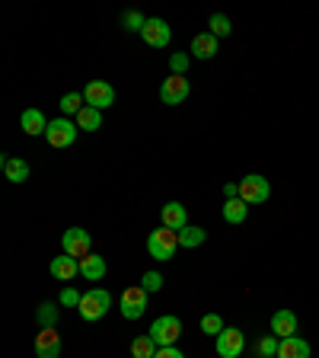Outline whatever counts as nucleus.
Returning <instances> with one entry per match:
<instances>
[{
	"label": "nucleus",
	"instance_id": "obj_4",
	"mask_svg": "<svg viewBox=\"0 0 319 358\" xmlns=\"http://www.w3.org/2000/svg\"><path fill=\"white\" fill-rule=\"evenodd\" d=\"M239 199H243L246 205H262V201L272 199V182H268L265 176H259V173H249V176L239 182Z\"/></svg>",
	"mask_w": 319,
	"mask_h": 358
},
{
	"label": "nucleus",
	"instance_id": "obj_1",
	"mask_svg": "<svg viewBox=\"0 0 319 358\" xmlns=\"http://www.w3.org/2000/svg\"><path fill=\"white\" fill-rule=\"evenodd\" d=\"M176 250H179V234L176 231H170V227H156V231H150L147 253L154 256V259L166 262V259H172V256H176Z\"/></svg>",
	"mask_w": 319,
	"mask_h": 358
},
{
	"label": "nucleus",
	"instance_id": "obj_20",
	"mask_svg": "<svg viewBox=\"0 0 319 358\" xmlns=\"http://www.w3.org/2000/svg\"><path fill=\"white\" fill-rule=\"evenodd\" d=\"M80 275L87 278V282H99V278L105 275V259L96 253H89L87 259H80Z\"/></svg>",
	"mask_w": 319,
	"mask_h": 358
},
{
	"label": "nucleus",
	"instance_id": "obj_22",
	"mask_svg": "<svg viewBox=\"0 0 319 358\" xmlns=\"http://www.w3.org/2000/svg\"><path fill=\"white\" fill-rule=\"evenodd\" d=\"M205 240H208V231H205V227H195V224H188V227L179 231V246H186V250H195V246H201Z\"/></svg>",
	"mask_w": 319,
	"mask_h": 358
},
{
	"label": "nucleus",
	"instance_id": "obj_27",
	"mask_svg": "<svg viewBox=\"0 0 319 358\" xmlns=\"http://www.w3.org/2000/svg\"><path fill=\"white\" fill-rule=\"evenodd\" d=\"M36 320L42 323V329L54 327V323H58V307H54V304H48V301H45V304H38V310H36Z\"/></svg>",
	"mask_w": 319,
	"mask_h": 358
},
{
	"label": "nucleus",
	"instance_id": "obj_15",
	"mask_svg": "<svg viewBox=\"0 0 319 358\" xmlns=\"http://www.w3.org/2000/svg\"><path fill=\"white\" fill-rule=\"evenodd\" d=\"M48 272H52L54 278H61V282H71L74 275H80V259H74V256H54L52 266H48Z\"/></svg>",
	"mask_w": 319,
	"mask_h": 358
},
{
	"label": "nucleus",
	"instance_id": "obj_9",
	"mask_svg": "<svg viewBox=\"0 0 319 358\" xmlns=\"http://www.w3.org/2000/svg\"><path fill=\"white\" fill-rule=\"evenodd\" d=\"M188 93H192V87H188L186 77H166L163 83H160V103L166 106H179V103H186Z\"/></svg>",
	"mask_w": 319,
	"mask_h": 358
},
{
	"label": "nucleus",
	"instance_id": "obj_3",
	"mask_svg": "<svg viewBox=\"0 0 319 358\" xmlns=\"http://www.w3.org/2000/svg\"><path fill=\"white\" fill-rule=\"evenodd\" d=\"M179 336H182V320H179V317H172V313L156 317L154 327H150V339H154L160 349H166V345H176Z\"/></svg>",
	"mask_w": 319,
	"mask_h": 358
},
{
	"label": "nucleus",
	"instance_id": "obj_8",
	"mask_svg": "<svg viewBox=\"0 0 319 358\" xmlns=\"http://www.w3.org/2000/svg\"><path fill=\"white\" fill-rule=\"evenodd\" d=\"M141 38L150 45V48H170L172 45V26L160 16H150L147 26L141 29Z\"/></svg>",
	"mask_w": 319,
	"mask_h": 358
},
{
	"label": "nucleus",
	"instance_id": "obj_17",
	"mask_svg": "<svg viewBox=\"0 0 319 358\" xmlns=\"http://www.w3.org/2000/svg\"><path fill=\"white\" fill-rule=\"evenodd\" d=\"M278 358H310V343L300 339V336L281 339V345H278Z\"/></svg>",
	"mask_w": 319,
	"mask_h": 358
},
{
	"label": "nucleus",
	"instance_id": "obj_16",
	"mask_svg": "<svg viewBox=\"0 0 319 358\" xmlns=\"http://www.w3.org/2000/svg\"><path fill=\"white\" fill-rule=\"evenodd\" d=\"M0 164H3V176H7L10 182H16V186L29 179V164H26L22 157H10V154H7L3 160H0Z\"/></svg>",
	"mask_w": 319,
	"mask_h": 358
},
{
	"label": "nucleus",
	"instance_id": "obj_31",
	"mask_svg": "<svg viewBox=\"0 0 319 358\" xmlns=\"http://www.w3.org/2000/svg\"><path fill=\"white\" fill-rule=\"evenodd\" d=\"M188 61H192V55H182V52H172L170 55V71L176 77H186V71H188Z\"/></svg>",
	"mask_w": 319,
	"mask_h": 358
},
{
	"label": "nucleus",
	"instance_id": "obj_28",
	"mask_svg": "<svg viewBox=\"0 0 319 358\" xmlns=\"http://www.w3.org/2000/svg\"><path fill=\"white\" fill-rule=\"evenodd\" d=\"M208 26H211V36H214V38H227V36H230V29H233L230 20H227L223 13H214V16H211Z\"/></svg>",
	"mask_w": 319,
	"mask_h": 358
},
{
	"label": "nucleus",
	"instance_id": "obj_25",
	"mask_svg": "<svg viewBox=\"0 0 319 358\" xmlns=\"http://www.w3.org/2000/svg\"><path fill=\"white\" fill-rule=\"evenodd\" d=\"M156 349H160V345L150 339V333L147 336H138V339L131 343V358H154Z\"/></svg>",
	"mask_w": 319,
	"mask_h": 358
},
{
	"label": "nucleus",
	"instance_id": "obj_29",
	"mask_svg": "<svg viewBox=\"0 0 319 358\" xmlns=\"http://www.w3.org/2000/svg\"><path fill=\"white\" fill-rule=\"evenodd\" d=\"M144 26H147V20H144L138 10H128V13H121V29H125V32H141Z\"/></svg>",
	"mask_w": 319,
	"mask_h": 358
},
{
	"label": "nucleus",
	"instance_id": "obj_5",
	"mask_svg": "<svg viewBox=\"0 0 319 358\" xmlns=\"http://www.w3.org/2000/svg\"><path fill=\"white\" fill-rule=\"evenodd\" d=\"M77 131H80V128H77V122H71V119H64V115H61V119H52L48 122V131H45V141L52 144V148H71V144L77 141Z\"/></svg>",
	"mask_w": 319,
	"mask_h": 358
},
{
	"label": "nucleus",
	"instance_id": "obj_11",
	"mask_svg": "<svg viewBox=\"0 0 319 358\" xmlns=\"http://www.w3.org/2000/svg\"><path fill=\"white\" fill-rule=\"evenodd\" d=\"M246 349V336L239 333L237 327H227L221 336H217V355L221 358H239Z\"/></svg>",
	"mask_w": 319,
	"mask_h": 358
},
{
	"label": "nucleus",
	"instance_id": "obj_10",
	"mask_svg": "<svg viewBox=\"0 0 319 358\" xmlns=\"http://www.w3.org/2000/svg\"><path fill=\"white\" fill-rule=\"evenodd\" d=\"M83 99H87V106L103 112L115 103V87L105 80H93V83H87V90H83Z\"/></svg>",
	"mask_w": 319,
	"mask_h": 358
},
{
	"label": "nucleus",
	"instance_id": "obj_34",
	"mask_svg": "<svg viewBox=\"0 0 319 358\" xmlns=\"http://www.w3.org/2000/svg\"><path fill=\"white\" fill-rule=\"evenodd\" d=\"M154 358H186L182 352L176 349V345H166V349H156V355Z\"/></svg>",
	"mask_w": 319,
	"mask_h": 358
},
{
	"label": "nucleus",
	"instance_id": "obj_12",
	"mask_svg": "<svg viewBox=\"0 0 319 358\" xmlns=\"http://www.w3.org/2000/svg\"><path fill=\"white\" fill-rule=\"evenodd\" d=\"M297 313L290 310V307H281V310L272 313V333L278 336V339H290V336H297Z\"/></svg>",
	"mask_w": 319,
	"mask_h": 358
},
{
	"label": "nucleus",
	"instance_id": "obj_19",
	"mask_svg": "<svg viewBox=\"0 0 319 358\" xmlns=\"http://www.w3.org/2000/svg\"><path fill=\"white\" fill-rule=\"evenodd\" d=\"M217 55V38L211 36V32H201V36L192 38V58H201V61H208Z\"/></svg>",
	"mask_w": 319,
	"mask_h": 358
},
{
	"label": "nucleus",
	"instance_id": "obj_35",
	"mask_svg": "<svg viewBox=\"0 0 319 358\" xmlns=\"http://www.w3.org/2000/svg\"><path fill=\"white\" fill-rule=\"evenodd\" d=\"M223 195H227V199H239V186L237 182H227V186H223Z\"/></svg>",
	"mask_w": 319,
	"mask_h": 358
},
{
	"label": "nucleus",
	"instance_id": "obj_33",
	"mask_svg": "<svg viewBox=\"0 0 319 358\" xmlns=\"http://www.w3.org/2000/svg\"><path fill=\"white\" fill-rule=\"evenodd\" d=\"M80 301H83V294H77L74 288H64V291H61V304H67V307H80Z\"/></svg>",
	"mask_w": 319,
	"mask_h": 358
},
{
	"label": "nucleus",
	"instance_id": "obj_23",
	"mask_svg": "<svg viewBox=\"0 0 319 358\" xmlns=\"http://www.w3.org/2000/svg\"><path fill=\"white\" fill-rule=\"evenodd\" d=\"M77 128H80V131H99V128H103V112L87 106V109L77 115Z\"/></svg>",
	"mask_w": 319,
	"mask_h": 358
},
{
	"label": "nucleus",
	"instance_id": "obj_30",
	"mask_svg": "<svg viewBox=\"0 0 319 358\" xmlns=\"http://www.w3.org/2000/svg\"><path fill=\"white\" fill-rule=\"evenodd\" d=\"M223 329H227V327H223V320L217 317V313H205V317H201V333H208V336H214V339H217Z\"/></svg>",
	"mask_w": 319,
	"mask_h": 358
},
{
	"label": "nucleus",
	"instance_id": "obj_21",
	"mask_svg": "<svg viewBox=\"0 0 319 358\" xmlns=\"http://www.w3.org/2000/svg\"><path fill=\"white\" fill-rule=\"evenodd\" d=\"M249 217V205L243 199H227L223 201V221L227 224H243Z\"/></svg>",
	"mask_w": 319,
	"mask_h": 358
},
{
	"label": "nucleus",
	"instance_id": "obj_2",
	"mask_svg": "<svg viewBox=\"0 0 319 358\" xmlns=\"http://www.w3.org/2000/svg\"><path fill=\"white\" fill-rule=\"evenodd\" d=\"M109 307H112V294L105 288H93V291H87L83 294V301H80V317L83 320H89V323H96V320H103L105 313H109Z\"/></svg>",
	"mask_w": 319,
	"mask_h": 358
},
{
	"label": "nucleus",
	"instance_id": "obj_6",
	"mask_svg": "<svg viewBox=\"0 0 319 358\" xmlns=\"http://www.w3.org/2000/svg\"><path fill=\"white\" fill-rule=\"evenodd\" d=\"M61 246H64L67 256L87 259V256L93 253V237H89V231H83V227H71V231H64V237H61Z\"/></svg>",
	"mask_w": 319,
	"mask_h": 358
},
{
	"label": "nucleus",
	"instance_id": "obj_32",
	"mask_svg": "<svg viewBox=\"0 0 319 358\" xmlns=\"http://www.w3.org/2000/svg\"><path fill=\"white\" fill-rule=\"evenodd\" d=\"M141 288L147 291V294H154V291H160V288H163V275H160V272H144V278H141Z\"/></svg>",
	"mask_w": 319,
	"mask_h": 358
},
{
	"label": "nucleus",
	"instance_id": "obj_7",
	"mask_svg": "<svg viewBox=\"0 0 319 358\" xmlns=\"http://www.w3.org/2000/svg\"><path fill=\"white\" fill-rule=\"evenodd\" d=\"M144 310H147V291L141 285H131L121 291V317L125 320H141Z\"/></svg>",
	"mask_w": 319,
	"mask_h": 358
},
{
	"label": "nucleus",
	"instance_id": "obj_24",
	"mask_svg": "<svg viewBox=\"0 0 319 358\" xmlns=\"http://www.w3.org/2000/svg\"><path fill=\"white\" fill-rule=\"evenodd\" d=\"M58 106H61V112H64V119H71V115H80V112L87 109V99H83V93H64Z\"/></svg>",
	"mask_w": 319,
	"mask_h": 358
},
{
	"label": "nucleus",
	"instance_id": "obj_18",
	"mask_svg": "<svg viewBox=\"0 0 319 358\" xmlns=\"http://www.w3.org/2000/svg\"><path fill=\"white\" fill-rule=\"evenodd\" d=\"M20 128H22L26 134H45V131H48V119H45L38 109H22Z\"/></svg>",
	"mask_w": 319,
	"mask_h": 358
},
{
	"label": "nucleus",
	"instance_id": "obj_14",
	"mask_svg": "<svg viewBox=\"0 0 319 358\" xmlns=\"http://www.w3.org/2000/svg\"><path fill=\"white\" fill-rule=\"evenodd\" d=\"M160 217H163V227H170V231H176V234L182 231V227H188V211H186V205H179V201H166Z\"/></svg>",
	"mask_w": 319,
	"mask_h": 358
},
{
	"label": "nucleus",
	"instance_id": "obj_13",
	"mask_svg": "<svg viewBox=\"0 0 319 358\" xmlns=\"http://www.w3.org/2000/svg\"><path fill=\"white\" fill-rule=\"evenodd\" d=\"M36 358H61V336L54 333V327L36 336Z\"/></svg>",
	"mask_w": 319,
	"mask_h": 358
},
{
	"label": "nucleus",
	"instance_id": "obj_26",
	"mask_svg": "<svg viewBox=\"0 0 319 358\" xmlns=\"http://www.w3.org/2000/svg\"><path fill=\"white\" fill-rule=\"evenodd\" d=\"M278 345H281V339H278L275 333H265L255 343V352H259V358H275L278 355Z\"/></svg>",
	"mask_w": 319,
	"mask_h": 358
}]
</instances>
